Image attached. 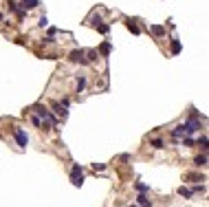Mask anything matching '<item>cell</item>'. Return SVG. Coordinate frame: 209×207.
I'll return each instance as SVG.
<instances>
[{"mask_svg": "<svg viewBox=\"0 0 209 207\" xmlns=\"http://www.w3.org/2000/svg\"><path fill=\"white\" fill-rule=\"evenodd\" d=\"M13 135H16V141H18V145H20V148H27L29 137L24 135V130H22V128H13Z\"/></svg>", "mask_w": 209, "mask_h": 207, "instance_id": "obj_1", "label": "cell"}, {"mask_svg": "<svg viewBox=\"0 0 209 207\" xmlns=\"http://www.w3.org/2000/svg\"><path fill=\"white\" fill-rule=\"evenodd\" d=\"M71 181H73V185H82L84 183V174H82V168L79 165H73V174H71Z\"/></svg>", "mask_w": 209, "mask_h": 207, "instance_id": "obj_2", "label": "cell"}, {"mask_svg": "<svg viewBox=\"0 0 209 207\" xmlns=\"http://www.w3.org/2000/svg\"><path fill=\"white\" fill-rule=\"evenodd\" d=\"M71 62H86L84 60V51H73V53H71Z\"/></svg>", "mask_w": 209, "mask_h": 207, "instance_id": "obj_3", "label": "cell"}, {"mask_svg": "<svg viewBox=\"0 0 209 207\" xmlns=\"http://www.w3.org/2000/svg\"><path fill=\"white\" fill-rule=\"evenodd\" d=\"M198 168H202V165H207V154H200V157H196V161H194Z\"/></svg>", "mask_w": 209, "mask_h": 207, "instance_id": "obj_4", "label": "cell"}, {"mask_svg": "<svg viewBox=\"0 0 209 207\" xmlns=\"http://www.w3.org/2000/svg\"><path fill=\"white\" fill-rule=\"evenodd\" d=\"M185 132H187V128H185V126H178V128H174L172 135H174V137H183Z\"/></svg>", "mask_w": 209, "mask_h": 207, "instance_id": "obj_5", "label": "cell"}, {"mask_svg": "<svg viewBox=\"0 0 209 207\" xmlns=\"http://www.w3.org/2000/svg\"><path fill=\"white\" fill-rule=\"evenodd\" d=\"M152 33H154L156 38H161V35L165 33V29H163V27H158V24H156V27H152Z\"/></svg>", "mask_w": 209, "mask_h": 207, "instance_id": "obj_6", "label": "cell"}, {"mask_svg": "<svg viewBox=\"0 0 209 207\" xmlns=\"http://www.w3.org/2000/svg\"><path fill=\"white\" fill-rule=\"evenodd\" d=\"M38 2L40 0H24V9H33V7H38Z\"/></svg>", "mask_w": 209, "mask_h": 207, "instance_id": "obj_7", "label": "cell"}, {"mask_svg": "<svg viewBox=\"0 0 209 207\" xmlns=\"http://www.w3.org/2000/svg\"><path fill=\"white\" fill-rule=\"evenodd\" d=\"M172 53H174V55H176V53H180V42H178V40H174V42H172Z\"/></svg>", "mask_w": 209, "mask_h": 207, "instance_id": "obj_8", "label": "cell"}, {"mask_svg": "<svg viewBox=\"0 0 209 207\" xmlns=\"http://www.w3.org/2000/svg\"><path fill=\"white\" fill-rule=\"evenodd\" d=\"M139 205H141V207H152V203H150L145 196H139Z\"/></svg>", "mask_w": 209, "mask_h": 207, "instance_id": "obj_9", "label": "cell"}, {"mask_svg": "<svg viewBox=\"0 0 209 207\" xmlns=\"http://www.w3.org/2000/svg\"><path fill=\"white\" fill-rule=\"evenodd\" d=\"M178 194H180V196H185V198H189V196H192V190H187V187H180V190H178Z\"/></svg>", "mask_w": 209, "mask_h": 207, "instance_id": "obj_10", "label": "cell"}, {"mask_svg": "<svg viewBox=\"0 0 209 207\" xmlns=\"http://www.w3.org/2000/svg\"><path fill=\"white\" fill-rule=\"evenodd\" d=\"M99 51H101L104 55H108V53H110V44H108V42H104V44L99 46Z\"/></svg>", "mask_w": 209, "mask_h": 207, "instance_id": "obj_11", "label": "cell"}, {"mask_svg": "<svg viewBox=\"0 0 209 207\" xmlns=\"http://www.w3.org/2000/svg\"><path fill=\"white\" fill-rule=\"evenodd\" d=\"M84 86H86V80H84V77H79V80H77V93H82Z\"/></svg>", "mask_w": 209, "mask_h": 207, "instance_id": "obj_12", "label": "cell"}, {"mask_svg": "<svg viewBox=\"0 0 209 207\" xmlns=\"http://www.w3.org/2000/svg\"><path fill=\"white\" fill-rule=\"evenodd\" d=\"M128 29H130L132 33H139V27H136V24H134L132 20H128Z\"/></svg>", "mask_w": 209, "mask_h": 207, "instance_id": "obj_13", "label": "cell"}, {"mask_svg": "<svg viewBox=\"0 0 209 207\" xmlns=\"http://www.w3.org/2000/svg\"><path fill=\"white\" fill-rule=\"evenodd\" d=\"M198 145H200L202 150H207V137H205V135L200 137V141H198Z\"/></svg>", "mask_w": 209, "mask_h": 207, "instance_id": "obj_14", "label": "cell"}, {"mask_svg": "<svg viewBox=\"0 0 209 207\" xmlns=\"http://www.w3.org/2000/svg\"><path fill=\"white\" fill-rule=\"evenodd\" d=\"M152 145H154V148H163V141H161V139H154Z\"/></svg>", "mask_w": 209, "mask_h": 207, "instance_id": "obj_15", "label": "cell"}, {"mask_svg": "<svg viewBox=\"0 0 209 207\" xmlns=\"http://www.w3.org/2000/svg\"><path fill=\"white\" fill-rule=\"evenodd\" d=\"M136 190H141V192H145V190H148V185H143V183H136Z\"/></svg>", "mask_w": 209, "mask_h": 207, "instance_id": "obj_16", "label": "cell"}, {"mask_svg": "<svg viewBox=\"0 0 209 207\" xmlns=\"http://www.w3.org/2000/svg\"><path fill=\"white\" fill-rule=\"evenodd\" d=\"M92 168H95V170H104L106 165H104V163H92Z\"/></svg>", "mask_w": 209, "mask_h": 207, "instance_id": "obj_17", "label": "cell"}, {"mask_svg": "<svg viewBox=\"0 0 209 207\" xmlns=\"http://www.w3.org/2000/svg\"><path fill=\"white\" fill-rule=\"evenodd\" d=\"M132 207H136V205H132Z\"/></svg>", "mask_w": 209, "mask_h": 207, "instance_id": "obj_18", "label": "cell"}]
</instances>
